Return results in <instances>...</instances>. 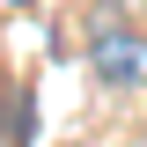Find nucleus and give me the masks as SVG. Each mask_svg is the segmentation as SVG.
I'll use <instances>...</instances> for the list:
<instances>
[{"mask_svg": "<svg viewBox=\"0 0 147 147\" xmlns=\"http://www.w3.org/2000/svg\"><path fill=\"white\" fill-rule=\"evenodd\" d=\"M88 74L103 81V88H118V96L147 88V30H132V22H103V30L88 37Z\"/></svg>", "mask_w": 147, "mask_h": 147, "instance_id": "nucleus-1", "label": "nucleus"}, {"mask_svg": "<svg viewBox=\"0 0 147 147\" xmlns=\"http://www.w3.org/2000/svg\"><path fill=\"white\" fill-rule=\"evenodd\" d=\"M30 125H37V103H30V88H15L7 125H0V147H22V140H30Z\"/></svg>", "mask_w": 147, "mask_h": 147, "instance_id": "nucleus-2", "label": "nucleus"}, {"mask_svg": "<svg viewBox=\"0 0 147 147\" xmlns=\"http://www.w3.org/2000/svg\"><path fill=\"white\" fill-rule=\"evenodd\" d=\"M118 7H147V0H118Z\"/></svg>", "mask_w": 147, "mask_h": 147, "instance_id": "nucleus-3", "label": "nucleus"}, {"mask_svg": "<svg viewBox=\"0 0 147 147\" xmlns=\"http://www.w3.org/2000/svg\"><path fill=\"white\" fill-rule=\"evenodd\" d=\"M15 7H22V0H15Z\"/></svg>", "mask_w": 147, "mask_h": 147, "instance_id": "nucleus-4", "label": "nucleus"}]
</instances>
